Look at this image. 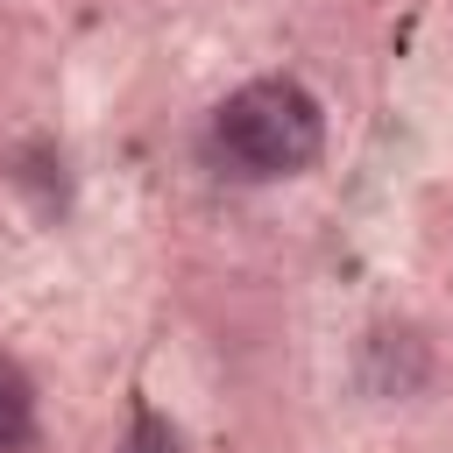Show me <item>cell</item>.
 I'll return each instance as SVG.
<instances>
[{"label": "cell", "mask_w": 453, "mask_h": 453, "mask_svg": "<svg viewBox=\"0 0 453 453\" xmlns=\"http://www.w3.org/2000/svg\"><path fill=\"white\" fill-rule=\"evenodd\" d=\"M212 142L241 177H297L319 156L326 120H319V99L304 85L255 78V85L226 92V106L212 113Z\"/></svg>", "instance_id": "obj_1"}, {"label": "cell", "mask_w": 453, "mask_h": 453, "mask_svg": "<svg viewBox=\"0 0 453 453\" xmlns=\"http://www.w3.org/2000/svg\"><path fill=\"white\" fill-rule=\"evenodd\" d=\"M28 425H35V389H28V375L0 354V453H21Z\"/></svg>", "instance_id": "obj_2"}]
</instances>
